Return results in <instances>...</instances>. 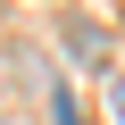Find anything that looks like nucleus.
Masks as SVG:
<instances>
[{"instance_id": "1", "label": "nucleus", "mask_w": 125, "mask_h": 125, "mask_svg": "<svg viewBox=\"0 0 125 125\" xmlns=\"http://www.w3.org/2000/svg\"><path fill=\"white\" fill-rule=\"evenodd\" d=\"M67 42H75V58H100V50H108V33H100L92 17H67Z\"/></svg>"}, {"instance_id": "2", "label": "nucleus", "mask_w": 125, "mask_h": 125, "mask_svg": "<svg viewBox=\"0 0 125 125\" xmlns=\"http://www.w3.org/2000/svg\"><path fill=\"white\" fill-rule=\"evenodd\" d=\"M108 117H117V125H125V75H117V83H108Z\"/></svg>"}, {"instance_id": "3", "label": "nucleus", "mask_w": 125, "mask_h": 125, "mask_svg": "<svg viewBox=\"0 0 125 125\" xmlns=\"http://www.w3.org/2000/svg\"><path fill=\"white\" fill-rule=\"evenodd\" d=\"M0 83H9V50H0Z\"/></svg>"}]
</instances>
